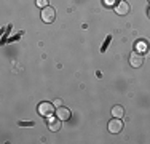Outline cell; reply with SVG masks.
Segmentation results:
<instances>
[{
	"label": "cell",
	"instance_id": "1",
	"mask_svg": "<svg viewBox=\"0 0 150 144\" xmlns=\"http://www.w3.org/2000/svg\"><path fill=\"white\" fill-rule=\"evenodd\" d=\"M54 112V104L51 103H40V106H38V114L43 115V117H50V115H53Z\"/></svg>",
	"mask_w": 150,
	"mask_h": 144
},
{
	"label": "cell",
	"instance_id": "2",
	"mask_svg": "<svg viewBox=\"0 0 150 144\" xmlns=\"http://www.w3.org/2000/svg\"><path fill=\"white\" fill-rule=\"evenodd\" d=\"M56 18V11L51 8V6H45L43 10H42V19L45 21V23H53Z\"/></svg>",
	"mask_w": 150,
	"mask_h": 144
},
{
	"label": "cell",
	"instance_id": "3",
	"mask_svg": "<svg viewBox=\"0 0 150 144\" xmlns=\"http://www.w3.org/2000/svg\"><path fill=\"white\" fill-rule=\"evenodd\" d=\"M121 128H123V122L120 120V118H112V120L109 122V131L113 133V135H117V133L121 131Z\"/></svg>",
	"mask_w": 150,
	"mask_h": 144
},
{
	"label": "cell",
	"instance_id": "4",
	"mask_svg": "<svg viewBox=\"0 0 150 144\" xmlns=\"http://www.w3.org/2000/svg\"><path fill=\"white\" fill-rule=\"evenodd\" d=\"M142 63H144V58H142L141 53L133 51V53L129 55V64H131L133 67H141Z\"/></svg>",
	"mask_w": 150,
	"mask_h": 144
},
{
	"label": "cell",
	"instance_id": "5",
	"mask_svg": "<svg viewBox=\"0 0 150 144\" xmlns=\"http://www.w3.org/2000/svg\"><path fill=\"white\" fill-rule=\"evenodd\" d=\"M61 118L56 115V117H48V128L51 130V131H58L61 128Z\"/></svg>",
	"mask_w": 150,
	"mask_h": 144
},
{
	"label": "cell",
	"instance_id": "6",
	"mask_svg": "<svg viewBox=\"0 0 150 144\" xmlns=\"http://www.w3.org/2000/svg\"><path fill=\"white\" fill-rule=\"evenodd\" d=\"M115 11L118 13V14H121V16H123V14H128V13H129V5H128V3L125 2V0H121V2L117 3Z\"/></svg>",
	"mask_w": 150,
	"mask_h": 144
},
{
	"label": "cell",
	"instance_id": "7",
	"mask_svg": "<svg viewBox=\"0 0 150 144\" xmlns=\"http://www.w3.org/2000/svg\"><path fill=\"white\" fill-rule=\"evenodd\" d=\"M56 115L61 118V120H69L70 118V110L67 109V107H62V106H59L58 109H56Z\"/></svg>",
	"mask_w": 150,
	"mask_h": 144
},
{
	"label": "cell",
	"instance_id": "8",
	"mask_svg": "<svg viewBox=\"0 0 150 144\" xmlns=\"http://www.w3.org/2000/svg\"><path fill=\"white\" fill-rule=\"evenodd\" d=\"M112 115H113V117H117V118H121L125 115V109L121 106H113L112 107Z\"/></svg>",
	"mask_w": 150,
	"mask_h": 144
},
{
	"label": "cell",
	"instance_id": "9",
	"mask_svg": "<svg viewBox=\"0 0 150 144\" xmlns=\"http://www.w3.org/2000/svg\"><path fill=\"white\" fill-rule=\"evenodd\" d=\"M35 3H37V6H42V8L48 6V0H35Z\"/></svg>",
	"mask_w": 150,
	"mask_h": 144
},
{
	"label": "cell",
	"instance_id": "10",
	"mask_svg": "<svg viewBox=\"0 0 150 144\" xmlns=\"http://www.w3.org/2000/svg\"><path fill=\"white\" fill-rule=\"evenodd\" d=\"M104 3H105L107 6H113L117 3V0H104Z\"/></svg>",
	"mask_w": 150,
	"mask_h": 144
},
{
	"label": "cell",
	"instance_id": "11",
	"mask_svg": "<svg viewBox=\"0 0 150 144\" xmlns=\"http://www.w3.org/2000/svg\"><path fill=\"white\" fill-rule=\"evenodd\" d=\"M53 104H54V107L62 106V99H54V101H53Z\"/></svg>",
	"mask_w": 150,
	"mask_h": 144
},
{
	"label": "cell",
	"instance_id": "12",
	"mask_svg": "<svg viewBox=\"0 0 150 144\" xmlns=\"http://www.w3.org/2000/svg\"><path fill=\"white\" fill-rule=\"evenodd\" d=\"M149 2H150V0H149Z\"/></svg>",
	"mask_w": 150,
	"mask_h": 144
}]
</instances>
